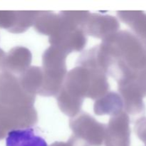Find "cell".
<instances>
[{"instance_id":"obj_1","label":"cell","mask_w":146,"mask_h":146,"mask_svg":"<svg viewBox=\"0 0 146 146\" xmlns=\"http://www.w3.org/2000/svg\"><path fill=\"white\" fill-rule=\"evenodd\" d=\"M7 146H47L42 138L37 136L33 130H14L9 132L6 138Z\"/></svg>"}]
</instances>
